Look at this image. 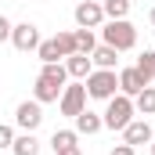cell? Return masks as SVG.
I'll use <instances>...</instances> for the list:
<instances>
[{
  "label": "cell",
  "instance_id": "277c9868",
  "mask_svg": "<svg viewBox=\"0 0 155 155\" xmlns=\"http://www.w3.org/2000/svg\"><path fill=\"white\" fill-rule=\"evenodd\" d=\"M134 116V97H126V94H116V97H108V108H105V126L108 130H123L126 123Z\"/></svg>",
  "mask_w": 155,
  "mask_h": 155
},
{
  "label": "cell",
  "instance_id": "484cf974",
  "mask_svg": "<svg viewBox=\"0 0 155 155\" xmlns=\"http://www.w3.org/2000/svg\"><path fill=\"white\" fill-rule=\"evenodd\" d=\"M152 25H155V7H152Z\"/></svg>",
  "mask_w": 155,
  "mask_h": 155
},
{
  "label": "cell",
  "instance_id": "ac0fdd59",
  "mask_svg": "<svg viewBox=\"0 0 155 155\" xmlns=\"http://www.w3.org/2000/svg\"><path fill=\"white\" fill-rule=\"evenodd\" d=\"M134 69H137L141 76L152 83V79H155V51H144V54L137 58V65H134Z\"/></svg>",
  "mask_w": 155,
  "mask_h": 155
},
{
  "label": "cell",
  "instance_id": "9a60e30c",
  "mask_svg": "<svg viewBox=\"0 0 155 155\" xmlns=\"http://www.w3.org/2000/svg\"><path fill=\"white\" fill-rule=\"evenodd\" d=\"M11 152L15 155H40V141L33 137V134H22V137H15Z\"/></svg>",
  "mask_w": 155,
  "mask_h": 155
},
{
  "label": "cell",
  "instance_id": "d6986e66",
  "mask_svg": "<svg viewBox=\"0 0 155 155\" xmlns=\"http://www.w3.org/2000/svg\"><path fill=\"white\" fill-rule=\"evenodd\" d=\"M105 18H126L130 15V0H105Z\"/></svg>",
  "mask_w": 155,
  "mask_h": 155
},
{
  "label": "cell",
  "instance_id": "52a82bcc",
  "mask_svg": "<svg viewBox=\"0 0 155 155\" xmlns=\"http://www.w3.org/2000/svg\"><path fill=\"white\" fill-rule=\"evenodd\" d=\"M15 123L25 130V134H33L40 123H43V108H40V101L33 97V101H22L18 108H15Z\"/></svg>",
  "mask_w": 155,
  "mask_h": 155
},
{
  "label": "cell",
  "instance_id": "44dd1931",
  "mask_svg": "<svg viewBox=\"0 0 155 155\" xmlns=\"http://www.w3.org/2000/svg\"><path fill=\"white\" fill-rule=\"evenodd\" d=\"M69 144H76V130H54V137H51V148L58 152V148H69Z\"/></svg>",
  "mask_w": 155,
  "mask_h": 155
},
{
  "label": "cell",
  "instance_id": "9c48e42d",
  "mask_svg": "<svg viewBox=\"0 0 155 155\" xmlns=\"http://www.w3.org/2000/svg\"><path fill=\"white\" fill-rule=\"evenodd\" d=\"M116 76H119V94H126V97H137V94L148 87V79L141 76L137 69H119Z\"/></svg>",
  "mask_w": 155,
  "mask_h": 155
},
{
  "label": "cell",
  "instance_id": "2e32d148",
  "mask_svg": "<svg viewBox=\"0 0 155 155\" xmlns=\"http://www.w3.org/2000/svg\"><path fill=\"white\" fill-rule=\"evenodd\" d=\"M36 54H40V61H43V65H54V61H61V51H58V43H54V40H40Z\"/></svg>",
  "mask_w": 155,
  "mask_h": 155
},
{
  "label": "cell",
  "instance_id": "4fadbf2b",
  "mask_svg": "<svg viewBox=\"0 0 155 155\" xmlns=\"http://www.w3.org/2000/svg\"><path fill=\"white\" fill-rule=\"evenodd\" d=\"M97 130H105V119L97 112H90V108H83L76 116V134H97Z\"/></svg>",
  "mask_w": 155,
  "mask_h": 155
},
{
  "label": "cell",
  "instance_id": "d4e9b609",
  "mask_svg": "<svg viewBox=\"0 0 155 155\" xmlns=\"http://www.w3.org/2000/svg\"><path fill=\"white\" fill-rule=\"evenodd\" d=\"M54 155H83V148H79V144H69V148H58Z\"/></svg>",
  "mask_w": 155,
  "mask_h": 155
},
{
  "label": "cell",
  "instance_id": "603a6c76",
  "mask_svg": "<svg viewBox=\"0 0 155 155\" xmlns=\"http://www.w3.org/2000/svg\"><path fill=\"white\" fill-rule=\"evenodd\" d=\"M11 29H15V25H11V22L0 15V43H4V40H11Z\"/></svg>",
  "mask_w": 155,
  "mask_h": 155
},
{
  "label": "cell",
  "instance_id": "ba28073f",
  "mask_svg": "<svg viewBox=\"0 0 155 155\" xmlns=\"http://www.w3.org/2000/svg\"><path fill=\"white\" fill-rule=\"evenodd\" d=\"M76 25L79 29H97L101 22H105V7L101 4H94V0H83V4H76Z\"/></svg>",
  "mask_w": 155,
  "mask_h": 155
},
{
  "label": "cell",
  "instance_id": "4316f807",
  "mask_svg": "<svg viewBox=\"0 0 155 155\" xmlns=\"http://www.w3.org/2000/svg\"><path fill=\"white\" fill-rule=\"evenodd\" d=\"M152 155H155V144H152Z\"/></svg>",
  "mask_w": 155,
  "mask_h": 155
},
{
  "label": "cell",
  "instance_id": "8992f818",
  "mask_svg": "<svg viewBox=\"0 0 155 155\" xmlns=\"http://www.w3.org/2000/svg\"><path fill=\"white\" fill-rule=\"evenodd\" d=\"M11 43H15V51L29 54V51H36V47H40V29L33 25V22H22V25L11 29Z\"/></svg>",
  "mask_w": 155,
  "mask_h": 155
},
{
  "label": "cell",
  "instance_id": "8fae6325",
  "mask_svg": "<svg viewBox=\"0 0 155 155\" xmlns=\"http://www.w3.org/2000/svg\"><path fill=\"white\" fill-rule=\"evenodd\" d=\"M65 72L72 79H87L94 72V61H90V54H69L65 58Z\"/></svg>",
  "mask_w": 155,
  "mask_h": 155
},
{
  "label": "cell",
  "instance_id": "7a4b0ae2",
  "mask_svg": "<svg viewBox=\"0 0 155 155\" xmlns=\"http://www.w3.org/2000/svg\"><path fill=\"white\" fill-rule=\"evenodd\" d=\"M83 83H87V97H97V101L116 97V90H119V76H116V69H94V72L83 79Z\"/></svg>",
  "mask_w": 155,
  "mask_h": 155
},
{
  "label": "cell",
  "instance_id": "6da1fadb",
  "mask_svg": "<svg viewBox=\"0 0 155 155\" xmlns=\"http://www.w3.org/2000/svg\"><path fill=\"white\" fill-rule=\"evenodd\" d=\"M65 83H69V72H65V65H61V61L43 65V69H40V76H36V87H33V97H36L40 105L58 101V97H61V90H65Z\"/></svg>",
  "mask_w": 155,
  "mask_h": 155
},
{
  "label": "cell",
  "instance_id": "3957f363",
  "mask_svg": "<svg viewBox=\"0 0 155 155\" xmlns=\"http://www.w3.org/2000/svg\"><path fill=\"white\" fill-rule=\"evenodd\" d=\"M101 36L108 47H116V51H130V47H137V29L126 22V18H108V25L101 29Z\"/></svg>",
  "mask_w": 155,
  "mask_h": 155
},
{
  "label": "cell",
  "instance_id": "cb8c5ba5",
  "mask_svg": "<svg viewBox=\"0 0 155 155\" xmlns=\"http://www.w3.org/2000/svg\"><path fill=\"white\" fill-rule=\"evenodd\" d=\"M112 155H137V152H134V144H126V141H123V144L112 148Z\"/></svg>",
  "mask_w": 155,
  "mask_h": 155
},
{
  "label": "cell",
  "instance_id": "5b68a950",
  "mask_svg": "<svg viewBox=\"0 0 155 155\" xmlns=\"http://www.w3.org/2000/svg\"><path fill=\"white\" fill-rule=\"evenodd\" d=\"M58 105H61V116L76 119L79 112L87 108V83H83V79H76V83H65V90H61Z\"/></svg>",
  "mask_w": 155,
  "mask_h": 155
},
{
  "label": "cell",
  "instance_id": "e0dca14e",
  "mask_svg": "<svg viewBox=\"0 0 155 155\" xmlns=\"http://www.w3.org/2000/svg\"><path fill=\"white\" fill-rule=\"evenodd\" d=\"M94 47H97L94 29H76V54H90Z\"/></svg>",
  "mask_w": 155,
  "mask_h": 155
},
{
  "label": "cell",
  "instance_id": "30bf717a",
  "mask_svg": "<svg viewBox=\"0 0 155 155\" xmlns=\"http://www.w3.org/2000/svg\"><path fill=\"white\" fill-rule=\"evenodd\" d=\"M123 137H126V144H134V148H137V144H148V141H152V137H155V130L144 123V119H137V123L130 119V123L123 126Z\"/></svg>",
  "mask_w": 155,
  "mask_h": 155
},
{
  "label": "cell",
  "instance_id": "ffe728a7",
  "mask_svg": "<svg viewBox=\"0 0 155 155\" xmlns=\"http://www.w3.org/2000/svg\"><path fill=\"white\" fill-rule=\"evenodd\" d=\"M58 43V51H61V58H69V54H76V33H58L54 36Z\"/></svg>",
  "mask_w": 155,
  "mask_h": 155
},
{
  "label": "cell",
  "instance_id": "7402d4cb",
  "mask_svg": "<svg viewBox=\"0 0 155 155\" xmlns=\"http://www.w3.org/2000/svg\"><path fill=\"white\" fill-rule=\"evenodd\" d=\"M11 144H15V130L0 123V148H11Z\"/></svg>",
  "mask_w": 155,
  "mask_h": 155
},
{
  "label": "cell",
  "instance_id": "7c38bea8",
  "mask_svg": "<svg viewBox=\"0 0 155 155\" xmlns=\"http://www.w3.org/2000/svg\"><path fill=\"white\" fill-rule=\"evenodd\" d=\"M90 61H94L97 69H116V65H119V51L108 47V43H101V47L90 51Z\"/></svg>",
  "mask_w": 155,
  "mask_h": 155
},
{
  "label": "cell",
  "instance_id": "5bb4252c",
  "mask_svg": "<svg viewBox=\"0 0 155 155\" xmlns=\"http://www.w3.org/2000/svg\"><path fill=\"white\" fill-rule=\"evenodd\" d=\"M134 108L141 116H155V87H144L137 97H134Z\"/></svg>",
  "mask_w": 155,
  "mask_h": 155
}]
</instances>
